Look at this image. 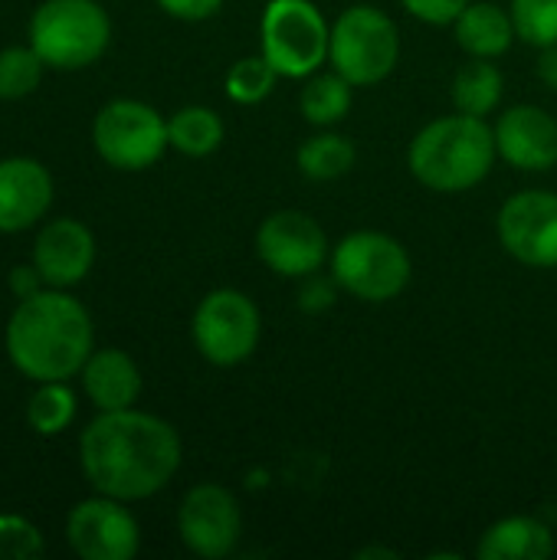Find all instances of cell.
<instances>
[{
    "instance_id": "27",
    "label": "cell",
    "mask_w": 557,
    "mask_h": 560,
    "mask_svg": "<svg viewBox=\"0 0 557 560\" xmlns=\"http://www.w3.org/2000/svg\"><path fill=\"white\" fill-rule=\"evenodd\" d=\"M509 13L522 43L538 49L557 43V0H512Z\"/></svg>"
},
{
    "instance_id": "30",
    "label": "cell",
    "mask_w": 557,
    "mask_h": 560,
    "mask_svg": "<svg viewBox=\"0 0 557 560\" xmlns=\"http://www.w3.org/2000/svg\"><path fill=\"white\" fill-rule=\"evenodd\" d=\"M404 10L430 26H450L473 0H401Z\"/></svg>"
},
{
    "instance_id": "13",
    "label": "cell",
    "mask_w": 557,
    "mask_h": 560,
    "mask_svg": "<svg viewBox=\"0 0 557 560\" xmlns=\"http://www.w3.org/2000/svg\"><path fill=\"white\" fill-rule=\"evenodd\" d=\"M66 541L82 560H131L141 548V532L125 502L95 495L69 512Z\"/></svg>"
},
{
    "instance_id": "21",
    "label": "cell",
    "mask_w": 557,
    "mask_h": 560,
    "mask_svg": "<svg viewBox=\"0 0 557 560\" xmlns=\"http://www.w3.org/2000/svg\"><path fill=\"white\" fill-rule=\"evenodd\" d=\"M355 161H358L355 141L338 135V131H318V135L305 138L299 144V154H295L302 177H309L315 184H328V180L351 174Z\"/></svg>"
},
{
    "instance_id": "1",
    "label": "cell",
    "mask_w": 557,
    "mask_h": 560,
    "mask_svg": "<svg viewBox=\"0 0 557 560\" xmlns=\"http://www.w3.org/2000/svg\"><path fill=\"white\" fill-rule=\"evenodd\" d=\"M79 463L98 495L141 502L158 495L181 469V436L154 413L102 410L79 436Z\"/></svg>"
},
{
    "instance_id": "4",
    "label": "cell",
    "mask_w": 557,
    "mask_h": 560,
    "mask_svg": "<svg viewBox=\"0 0 557 560\" xmlns=\"http://www.w3.org/2000/svg\"><path fill=\"white\" fill-rule=\"evenodd\" d=\"M112 39V20L95 0H43L30 20V46L53 69L92 66Z\"/></svg>"
},
{
    "instance_id": "5",
    "label": "cell",
    "mask_w": 557,
    "mask_h": 560,
    "mask_svg": "<svg viewBox=\"0 0 557 560\" xmlns=\"http://www.w3.org/2000/svg\"><path fill=\"white\" fill-rule=\"evenodd\" d=\"M414 262L401 240L381 230H355L332 249V276L335 282L371 305H384L397 299L410 282Z\"/></svg>"
},
{
    "instance_id": "25",
    "label": "cell",
    "mask_w": 557,
    "mask_h": 560,
    "mask_svg": "<svg viewBox=\"0 0 557 560\" xmlns=\"http://www.w3.org/2000/svg\"><path fill=\"white\" fill-rule=\"evenodd\" d=\"M282 75L272 69V62L259 52V56H243L230 66L227 72V95L236 105H259L272 95L276 82Z\"/></svg>"
},
{
    "instance_id": "26",
    "label": "cell",
    "mask_w": 557,
    "mask_h": 560,
    "mask_svg": "<svg viewBox=\"0 0 557 560\" xmlns=\"http://www.w3.org/2000/svg\"><path fill=\"white\" fill-rule=\"evenodd\" d=\"M43 59L33 46L0 49V98H23L43 79Z\"/></svg>"
},
{
    "instance_id": "7",
    "label": "cell",
    "mask_w": 557,
    "mask_h": 560,
    "mask_svg": "<svg viewBox=\"0 0 557 560\" xmlns=\"http://www.w3.org/2000/svg\"><path fill=\"white\" fill-rule=\"evenodd\" d=\"M332 26L312 0H269L259 23L263 56L282 79H309L328 62Z\"/></svg>"
},
{
    "instance_id": "23",
    "label": "cell",
    "mask_w": 557,
    "mask_h": 560,
    "mask_svg": "<svg viewBox=\"0 0 557 560\" xmlns=\"http://www.w3.org/2000/svg\"><path fill=\"white\" fill-rule=\"evenodd\" d=\"M167 141L187 158H207L223 144V118L207 105H187L167 118Z\"/></svg>"
},
{
    "instance_id": "17",
    "label": "cell",
    "mask_w": 557,
    "mask_h": 560,
    "mask_svg": "<svg viewBox=\"0 0 557 560\" xmlns=\"http://www.w3.org/2000/svg\"><path fill=\"white\" fill-rule=\"evenodd\" d=\"M82 387L98 410H128L141 394V371L125 351L102 348L82 364Z\"/></svg>"
},
{
    "instance_id": "22",
    "label": "cell",
    "mask_w": 557,
    "mask_h": 560,
    "mask_svg": "<svg viewBox=\"0 0 557 560\" xmlns=\"http://www.w3.org/2000/svg\"><path fill=\"white\" fill-rule=\"evenodd\" d=\"M351 89L355 85L345 75H338L335 69L309 75L302 92H299V108H302L305 121L315 128L338 125L351 112Z\"/></svg>"
},
{
    "instance_id": "31",
    "label": "cell",
    "mask_w": 557,
    "mask_h": 560,
    "mask_svg": "<svg viewBox=\"0 0 557 560\" xmlns=\"http://www.w3.org/2000/svg\"><path fill=\"white\" fill-rule=\"evenodd\" d=\"M158 7L174 20L200 23V20H210L213 13H220L223 0H158Z\"/></svg>"
},
{
    "instance_id": "16",
    "label": "cell",
    "mask_w": 557,
    "mask_h": 560,
    "mask_svg": "<svg viewBox=\"0 0 557 560\" xmlns=\"http://www.w3.org/2000/svg\"><path fill=\"white\" fill-rule=\"evenodd\" d=\"M53 203V177L33 158L0 161V233L30 230Z\"/></svg>"
},
{
    "instance_id": "24",
    "label": "cell",
    "mask_w": 557,
    "mask_h": 560,
    "mask_svg": "<svg viewBox=\"0 0 557 560\" xmlns=\"http://www.w3.org/2000/svg\"><path fill=\"white\" fill-rule=\"evenodd\" d=\"M76 417V394L66 387V381H46L26 404V420L39 436L62 433Z\"/></svg>"
},
{
    "instance_id": "3",
    "label": "cell",
    "mask_w": 557,
    "mask_h": 560,
    "mask_svg": "<svg viewBox=\"0 0 557 560\" xmlns=\"http://www.w3.org/2000/svg\"><path fill=\"white\" fill-rule=\"evenodd\" d=\"M499 158L496 131L486 118L476 115H443L423 125L410 148V174L437 194H463L483 184Z\"/></svg>"
},
{
    "instance_id": "11",
    "label": "cell",
    "mask_w": 557,
    "mask_h": 560,
    "mask_svg": "<svg viewBox=\"0 0 557 560\" xmlns=\"http://www.w3.org/2000/svg\"><path fill=\"white\" fill-rule=\"evenodd\" d=\"M177 535L197 558L220 560L233 555L243 535V515L230 489L200 482L194 486L177 509Z\"/></svg>"
},
{
    "instance_id": "20",
    "label": "cell",
    "mask_w": 557,
    "mask_h": 560,
    "mask_svg": "<svg viewBox=\"0 0 557 560\" xmlns=\"http://www.w3.org/2000/svg\"><path fill=\"white\" fill-rule=\"evenodd\" d=\"M506 92V75L492 59H476L469 56V62H463L453 75V105L463 115H476L486 118L499 108Z\"/></svg>"
},
{
    "instance_id": "15",
    "label": "cell",
    "mask_w": 557,
    "mask_h": 560,
    "mask_svg": "<svg viewBox=\"0 0 557 560\" xmlns=\"http://www.w3.org/2000/svg\"><path fill=\"white\" fill-rule=\"evenodd\" d=\"M95 262V236L79 220H53L33 243V266L53 289H69L89 276Z\"/></svg>"
},
{
    "instance_id": "8",
    "label": "cell",
    "mask_w": 557,
    "mask_h": 560,
    "mask_svg": "<svg viewBox=\"0 0 557 560\" xmlns=\"http://www.w3.org/2000/svg\"><path fill=\"white\" fill-rule=\"evenodd\" d=\"M190 331L204 361L217 368H236L256 351L263 335V315L246 292L213 289L200 299Z\"/></svg>"
},
{
    "instance_id": "10",
    "label": "cell",
    "mask_w": 557,
    "mask_h": 560,
    "mask_svg": "<svg viewBox=\"0 0 557 560\" xmlns=\"http://www.w3.org/2000/svg\"><path fill=\"white\" fill-rule=\"evenodd\" d=\"M499 243L502 249L532 269L557 266V194L552 190H519L499 210Z\"/></svg>"
},
{
    "instance_id": "19",
    "label": "cell",
    "mask_w": 557,
    "mask_h": 560,
    "mask_svg": "<svg viewBox=\"0 0 557 560\" xmlns=\"http://www.w3.org/2000/svg\"><path fill=\"white\" fill-rule=\"evenodd\" d=\"M476 555L479 560H548L555 555V535L535 515H509L486 528Z\"/></svg>"
},
{
    "instance_id": "33",
    "label": "cell",
    "mask_w": 557,
    "mask_h": 560,
    "mask_svg": "<svg viewBox=\"0 0 557 560\" xmlns=\"http://www.w3.org/2000/svg\"><path fill=\"white\" fill-rule=\"evenodd\" d=\"M538 79L557 92V43L542 49V56H538Z\"/></svg>"
},
{
    "instance_id": "14",
    "label": "cell",
    "mask_w": 557,
    "mask_h": 560,
    "mask_svg": "<svg viewBox=\"0 0 557 560\" xmlns=\"http://www.w3.org/2000/svg\"><path fill=\"white\" fill-rule=\"evenodd\" d=\"M496 148L515 171L542 174L557 164V118L542 105H512L492 125Z\"/></svg>"
},
{
    "instance_id": "6",
    "label": "cell",
    "mask_w": 557,
    "mask_h": 560,
    "mask_svg": "<svg viewBox=\"0 0 557 560\" xmlns=\"http://www.w3.org/2000/svg\"><path fill=\"white\" fill-rule=\"evenodd\" d=\"M328 62L355 89L384 82L401 62L397 23L371 3L348 7L332 23Z\"/></svg>"
},
{
    "instance_id": "12",
    "label": "cell",
    "mask_w": 557,
    "mask_h": 560,
    "mask_svg": "<svg viewBox=\"0 0 557 560\" xmlns=\"http://www.w3.org/2000/svg\"><path fill=\"white\" fill-rule=\"evenodd\" d=\"M256 256L282 279H305L328 259V236L302 210H276L256 230Z\"/></svg>"
},
{
    "instance_id": "18",
    "label": "cell",
    "mask_w": 557,
    "mask_h": 560,
    "mask_svg": "<svg viewBox=\"0 0 557 560\" xmlns=\"http://www.w3.org/2000/svg\"><path fill=\"white\" fill-rule=\"evenodd\" d=\"M453 33H456L460 49L466 56H476V59H499L519 39L512 13L502 10L499 3H489V0H473L453 20Z\"/></svg>"
},
{
    "instance_id": "9",
    "label": "cell",
    "mask_w": 557,
    "mask_h": 560,
    "mask_svg": "<svg viewBox=\"0 0 557 560\" xmlns=\"http://www.w3.org/2000/svg\"><path fill=\"white\" fill-rule=\"evenodd\" d=\"M95 151L105 164L118 171H144L171 148L167 141V118H161L158 108L135 102V98H115L108 102L92 125Z\"/></svg>"
},
{
    "instance_id": "32",
    "label": "cell",
    "mask_w": 557,
    "mask_h": 560,
    "mask_svg": "<svg viewBox=\"0 0 557 560\" xmlns=\"http://www.w3.org/2000/svg\"><path fill=\"white\" fill-rule=\"evenodd\" d=\"M7 285H10V292H13L16 299H30V295H36V292H39L43 276H39V269H36V266H16V269H10Z\"/></svg>"
},
{
    "instance_id": "28",
    "label": "cell",
    "mask_w": 557,
    "mask_h": 560,
    "mask_svg": "<svg viewBox=\"0 0 557 560\" xmlns=\"http://www.w3.org/2000/svg\"><path fill=\"white\" fill-rule=\"evenodd\" d=\"M43 551L39 532L20 515H0V560H26Z\"/></svg>"
},
{
    "instance_id": "29",
    "label": "cell",
    "mask_w": 557,
    "mask_h": 560,
    "mask_svg": "<svg viewBox=\"0 0 557 560\" xmlns=\"http://www.w3.org/2000/svg\"><path fill=\"white\" fill-rule=\"evenodd\" d=\"M338 289H341V285L335 282V276H318V272H312V276L302 279L299 308L309 312V315L328 312V308L335 305V299H338Z\"/></svg>"
},
{
    "instance_id": "2",
    "label": "cell",
    "mask_w": 557,
    "mask_h": 560,
    "mask_svg": "<svg viewBox=\"0 0 557 560\" xmlns=\"http://www.w3.org/2000/svg\"><path fill=\"white\" fill-rule=\"evenodd\" d=\"M7 354L13 368L36 381H69L92 354V318L66 292H36L20 299L7 322Z\"/></svg>"
}]
</instances>
